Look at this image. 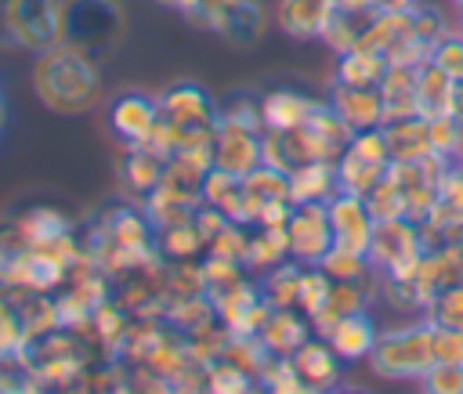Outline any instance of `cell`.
I'll return each instance as SVG.
<instances>
[{"mask_svg": "<svg viewBox=\"0 0 463 394\" xmlns=\"http://www.w3.org/2000/svg\"><path fill=\"white\" fill-rule=\"evenodd\" d=\"M33 94L58 116H83L105 101L101 61L72 43H54L33 61Z\"/></svg>", "mask_w": 463, "mask_h": 394, "instance_id": "cell-1", "label": "cell"}, {"mask_svg": "<svg viewBox=\"0 0 463 394\" xmlns=\"http://www.w3.org/2000/svg\"><path fill=\"white\" fill-rule=\"evenodd\" d=\"M83 249H87V257L109 278H116L119 271L134 267L137 260L159 253L156 228H152L145 206L141 202H130V199L101 210V217L83 231Z\"/></svg>", "mask_w": 463, "mask_h": 394, "instance_id": "cell-2", "label": "cell"}, {"mask_svg": "<svg viewBox=\"0 0 463 394\" xmlns=\"http://www.w3.org/2000/svg\"><path fill=\"white\" fill-rule=\"evenodd\" d=\"M159 101V123L152 130V141L163 155H174L181 148L210 145L217 127H221V105L192 80L170 83L166 90L156 94Z\"/></svg>", "mask_w": 463, "mask_h": 394, "instance_id": "cell-3", "label": "cell"}, {"mask_svg": "<svg viewBox=\"0 0 463 394\" xmlns=\"http://www.w3.org/2000/svg\"><path fill=\"white\" fill-rule=\"evenodd\" d=\"M127 29L130 22L119 0H61V43H72L98 61L116 58Z\"/></svg>", "mask_w": 463, "mask_h": 394, "instance_id": "cell-4", "label": "cell"}, {"mask_svg": "<svg viewBox=\"0 0 463 394\" xmlns=\"http://www.w3.org/2000/svg\"><path fill=\"white\" fill-rule=\"evenodd\" d=\"M369 372L391 383L402 380H420L430 365H434V351H430V318L420 314L412 322L380 329L369 358H365Z\"/></svg>", "mask_w": 463, "mask_h": 394, "instance_id": "cell-5", "label": "cell"}, {"mask_svg": "<svg viewBox=\"0 0 463 394\" xmlns=\"http://www.w3.org/2000/svg\"><path fill=\"white\" fill-rule=\"evenodd\" d=\"M25 354L33 361V372L40 380V390H72L87 361H94V351L80 340L76 329H54L47 336H36L25 343Z\"/></svg>", "mask_w": 463, "mask_h": 394, "instance_id": "cell-6", "label": "cell"}, {"mask_svg": "<svg viewBox=\"0 0 463 394\" xmlns=\"http://www.w3.org/2000/svg\"><path fill=\"white\" fill-rule=\"evenodd\" d=\"M423 249H427L423 231L409 217L376 220L373 224V235H369V246H365L369 264L380 275H391V278H402V282H412L416 278V267H420Z\"/></svg>", "mask_w": 463, "mask_h": 394, "instance_id": "cell-7", "label": "cell"}, {"mask_svg": "<svg viewBox=\"0 0 463 394\" xmlns=\"http://www.w3.org/2000/svg\"><path fill=\"white\" fill-rule=\"evenodd\" d=\"M0 29L22 51L61 43V0H0Z\"/></svg>", "mask_w": 463, "mask_h": 394, "instance_id": "cell-8", "label": "cell"}, {"mask_svg": "<svg viewBox=\"0 0 463 394\" xmlns=\"http://www.w3.org/2000/svg\"><path fill=\"white\" fill-rule=\"evenodd\" d=\"M449 159L441 155H423V159H405V163H391V177L398 181L402 195H405V217L409 220H423L434 202H438V184H441V174H445Z\"/></svg>", "mask_w": 463, "mask_h": 394, "instance_id": "cell-9", "label": "cell"}, {"mask_svg": "<svg viewBox=\"0 0 463 394\" xmlns=\"http://www.w3.org/2000/svg\"><path fill=\"white\" fill-rule=\"evenodd\" d=\"M286 239H289V257L297 264H318L333 246V224L326 202H297L286 224Z\"/></svg>", "mask_w": 463, "mask_h": 394, "instance_id": "cell-10", "label": "cell"}, {"mask_svg": "<svg viewBox=\"0 0 463 394\" xmlns=\"http://www.w3.org/2000/svg\"><path fill=\"white\" fill-rule=\"evenodd\" d=\"M159 123V101L145 90H123L109 101V130L119 137V145H145L152 141V130Z\"/></svg>", "mask_w": 463, "mask_h": 394, "instance_id": "cell-11", "label": "cell"}, {"mask_svg": "<svg viewBox=\"0 0 463 394\" xmlns=\"http://www.w3.org/2000/svg\"><path fill=\"white\" fill-rule=\"evenodd\" d=\"M163 170H166V155L156 145H148V141L145 145H123L119 163H116V177H119L123 199L141 202L163 181Z\"/></svg>", "mask_w": 463, "mask_h": 394, "instance_id": "cell-12", "label": "cell"}, {"mask_svg": "<svg viewBox=\"0 0 463 394\" xmlns=\"http://www.w3.org/2000/svg\"><path fill=\"white\" fill-rule=\"evenodd\" d=\"M456 282H463V246H459V242L427 246L423 257H420L416 278H412V286H416V293H420V300H423V314H427L430 300H434L441 289L456 286Z\"/></svg>", "mask_w": 463, "mask_h": 394, "instance_id": "cell-13", "label": "cell"}, {"mask_svg": "<svg viewBox=\"0 0 463 394\" xmlns=\"http://www.w3.org/2000/svg\"><path fill=\"white\" fill-rule=\"evenodd\" d=\"M260 134L257 127H246V123H235V119H221L213 141H210V152H213V166L228 170V174H246L260 163Z\"/></svg>", "mask_w": 463, "mask_h": 394, "instance_id": "cell-14", "label": "cell"}, {"mask_svg": "<svg viewBox=\"0 0 463 394\" xmlns=\"http://www.w3.org/2000/svg\"><path fill=\"white\" fill-rule=\"evenodd\" d=\"M289 358H293V365H297V376H300L304 390H333V387H340L344 358L329 347L326 336L311 333Z\"/></svg>", "mask_w": 463, "mask_h": 394, "instance_id": "cell-15", "label": "cell"}, {"mask_svg": "<svg viewBox=\"0 0 463 394\" xmlns=\"http://www.w3.org/2000/svg\"><path fill=\"white\" fill-rule=\"evenodd\" d=\"M213 33L221 43L235 47V51H250L268 33V7L260 0H232L228 11L217 18Z\"/></svg>", "mask_w": 463, "mask_h": 394, "instance_id": "cell-16", "label": "cell"}, {"mask_svg": "<svg viewBox=\"0 0 463 394\" xmlns=\"http://www.w3.org/2000/svg\"><path fill=\"white\" fill-rule=\"evenodd\" d=\"M329 224H333V242L340 246H351V249H365L369 246V235H373V213L365 206L362 195H351V192H336L329 202Z\"/></svg>", "mask_w": 463, "mask_h": 394, "instance_id": "cell-17", "label": "cell"}, {"mask_svg": "<svg viewBox=\"0 0 463 394\" xmlns=\"http://www.w3.org/2000/svg\"><path fill=\"white\" fill-rule=\"evenodd\" d=\"M336 0H279L275 25L293 40H318L336 14Z\"/></svg>", "mask_w": 463, "mask_h": 394, "instance_id": "cell-18", "label": "cell"}, {"mask_svg": "<svg viewBox=\"0 0 463 394\" xmlns=\"http://www.w3.org/2000/svg\"><path fill=\"white\" fill-rule=\"evenodd\" d=\"M326 101L333 105V112H336L354 134L383 123V98H380V87H347V83H333V90H329Z\"/></svg>", "mask_w": 463, "mask_h": 394, "instance_id": "cell-19", "label": "cell"}, {"mask_svg": "<svg viewBox=\"0 0 463 394\" xmlns=\"http://www.w3.org/2000/svg\"><path fill=\"white\" fill-rule=\"evenodd\" d=\"M282 199H289V174L286 170L257 163L253 170L242 174V224H253L268 202H282Z\"/></svg>", "mask_w": 463, "mask_h": 394, "instance_id": "cell-20", "label": "cell"}, {"mask_svg": "<svg viewBox=\"0 0 463 394\" xmlns=\"http://www.w3.org/2000/svg\"><path fill=\"white\" fill-rule=\"evenodd\" d=\"M322 336L329 340V347L344 361H365L369 351H373V343H376V336H380V329H376V322H373L369 311H354V314L336 318Z\"/></svg>", "mask_w": 463, "mask_h": 394, "instance_id": "cell-21", "label": "cell"}, {"mask_svg": "<svg viewBox=\"0 0 463 394\" xmlns=\"http://www.w3.org/2000/svg\"><path fill=\"white\" fill-rule=\"evenodd\" d=\"M315 98H307L304 90L293 87H275L260 94V116H264V130H293L304 127L315 112Z\"/></svg>", "mask_w": 463, "mask_h": 394, "instance_id": "cell-22", "label": "cell"}, {"mask_svg": "<svg viewBox=\"0 0 463 394\" xmlns=\"http://www.w3.org/2000/svg\"><path fill=\"white\" fill-rule=\"evenodd\" d=\"M311 333L315 329H311V318L304 311H297V307H271L257 336L264 340V347L271 354H286L289 358Z\"/></svg>", "mask_w": 463, "mask_h": 394, "instance_id": "cell-23", "label": "cell"}, {"mask_svg": "<svg viewBox=\"0 0 463 394\" xmlns=\"http://www.w3.org/2000/svg\"><path fill=\"white\" fill-rule=\"evenodd\" d=\"M416 69L420 65H387L380 80V98H383V123L405 119V116H423L420 98H416Z\"/></svg>", "mask_w": 463, "mask_h": 394, "instance_id": "cell-24", "label": "cell"}, {"mask_svg": "<svg viewBox=\"0 0 463 394\" xmlns=\"http://www.w3.org/2000/svg\"><path fill=\"white\" fill-rule=\"evenodd\" d=\"M380 130H383V137H387L391 163H405V159H423V155H430V130H427V116L391 119V123H380Z\"/></svg>", "mask_w": 463, "mask_h": 394, "instance_id": "cell-25", "label": "cell"}, {"mask_svg": "<svg viewBox=\"0 0 463 394\" xmlns=\"http://www.w3.org/2000/svg\"><path fill=\"white\" fill-rule=\"evenodd\" d=\"M369 304H373V293L362 286V282H344V278H333V286H329V296H326V304H322V311L311 318V329L322 336L336 318H344V314H354V311H369Z\"/></svg>", "mask_w": 463, "mask_h": 394, "instance_id": "cell-26", "label": "cell"}, {"mask_svg": "<svg viewBox=\"0 0 463 394\" xmlns=\"http://www.w3.org/2000/svg\"><path fill=\"white\" fill-rule=\"evenodd\" d=\"M373 11L376 7H336V14L329 18V25H326V33L318 36L333 54H347V51H354L358 43H362V33L369 29V22H373Z\"/></svg>", "mask_w": 463, "mask_h": 394, "instance_id": "cell-27", "label": "cell"}, {"mask_svg": "<svg viewBox=\"0 0 463 394\" xmlns=\"http://www.w3.org/2000/svg\"><path fill=\"white\" fill-rule=\"evenodd\" d=\"M336 192V163H304L289 174L293 202H329Z\"/></svg>", "mask_w": 463, "mask_h": 394, "instance_id": "cell-28", "label": "cell"}, {"mask_svg": "<svg viewBox=\"0 0 463 394\" xmlns=\"http://www.w3.org/2000/svg\"><path fill=\"white\" fill-rule=\"evenodd\" d=\"M416 98H420V112L423 116H441V112H452V101H456V80L438 69L434 61H423L416 69Z\"/></svg>", "mask_w": 463, "mask_h": 394, "instance_id": "cell-29", "label": "cell"}, {"mask_svg": "<svg viewBox=\"0 0 463 394\" xmlns=\"http://www.w3.org/2000/svg\"><path fill=\"white\" fill-rule=\"evenodd\" d=\"M289 260V239H286V228H260V224H250V242H246V257L242 264L260 275L275 264Z\"/></svg>", "mask_w": 463, "mask_h": 394, "instance_id": "cell-30", "label": "cell"}, {"mask_svg": "<svg viewBox=\"0 0 463 394\" xmlns=\"http://www.w3.org/2000/svg\"><path fill=\"white\" fill-rule=\"evenodd\" d=\"M387 72V58L365 47H354L347 54H336V69H333V83H347V87H380Z\"/></svg>", "mask_w": 463, "mask_h": 394, "instance_id": "cell-31", "label": "cell"}, {"mask_svg": "<svg viewBox=\"0 0 463 394\" xmlns=\"http://www.w3.org/2000/svg\"><path fill=\"white\" fill-rule=\"evenodd\" d=\"M387 166H391V163H376V159H365V155L344 148L340 159H336V188L365 199V195L376 188V181L387 174Z\"/></svg>", "mask_w": 463, "mask_h": 394, "instance_id": "cell-32", "label": "cell"}, {"mask_svg": "<svg viewBox=\"0 0 463 394\" xmlns=\"http://www.w3.org/2000/svg\"><path fill=\"white\" fill-rule=\"evenodd\" d=\"M203 275H206V296L217 304L228 293H235L239 286H246L253 278V271L242 260H228V257H210L203 253Z\"/></svg>", "mask_w": 463, "mask_h": 394, "instance_id": "cell-33", "label": "cell"}, {"mask_svg": "<svg viewBox=\"0 0 463 394\" xmlns=\"http://www.w3.org/2000/svg\"><path fill=\"white\" fill-rule=\"evenodd\" d=\"M300 267L293 257L260 271L257 275V286H260V296L271 304V307H297V286H300Z\"/></svg>", "mask_w": 463, "mask_h": 394, "instance_id": "cell-34", "label": "cell"}, {"mask_svg": "<svg viewBox=\"0 0 463 394\" xmlns=\"http://www.w3.org/2000/svg\"><path fill=\"white\" fill-rule=\"evenodd\" d=\"M203 202L217 206L232 220H242V177L239 174H228L221 166H210V174L203 181Z\"/></svg>", "mask_w": 463, "mask_h": 394, "instance_id": "cell-35", "label": "cell"}, {"mask_svg": "<svg viewBox=\"0 0 463 394\" xmlns=\"http://www.w3.org/2000/svg\"><path fill=\"white\" fill-rule=\"evenodd\" d=\"M156 246H159V253H163L166 260H184V257H203V253H206V239H203V231L195 228V217L159 228V231H156Z\"/></svg>", "mask_w": 463, "mask_h": 394, "instance_id": "cell-36", "label": "cell"}, {"mask_svg": "<svg viewBox=\"0 0 463 394\" xmlns=\"http://www.w3.org/2000/svg\"><path fill=\"white\" fill-rule=\"evenodd\" d=\"M166 282V300H184L206 293V275H203V257H184V260H166L163 271Z\"/></svg>", "mask_w": 463, "mask_h": 394, "instance_id": "cell-37", "label": "cell"}, {"mask_svg": "<svg viewBox=\"0 0 463 394\" xmlns=\"http://www.w3.org/2000/svg\"><path fill=\"white\" fill-rule=\"evenodd\" d=\"M221 361H228V365H235V369H242L246 376H260L264 372V365L271 361V351L264 347V340L260 336H228V343H224V354H221Z\"/></svg>", "mask_w": 463, "mask_h": 394, "instance_id": "cell-38", "label": "cell"}, {"mask_svg": "<svg viewBox=\"0 0 463 394\" xmlns=\"http://www.w3.org/2000/svg\"><path fill=\"white\" fill-rule=\"evenodd\" d=\"M18 390H40V380L33 372L25 347L0 351V394H18Z\"/></svg>", "mask_w": 463, "mask_h": 394, "instance_id": "cell-39", "label": "cell"}, {"mask_svg": "<svg viewBox=\"0 0 463 394\" xmlns=\"http://www.w3.org/2000/svg\"><path fill=\"white\" fill-rule=\"evenodd\" d=\"M329 286L333 278L318 267V264H304L300 267V286H297V311H304L307 318H315L329 296Z\"/></svg>", "mask_w": 463, "mask_h": 394, "instance_id": "cell-40", "label": "cell"}, {"mask_svg": "<svg viewBox=\"0 0 463 394\" xmlns=\"http://www.w3.org/2000/svg\"><path fill=\"white\" fill-rule=\"evenodd\" d=\"M365 206L373 213V220H394V217H405V195L398 188V181L391 177V170L376 181V188L365 195Z\"/></svg>", "mask_w": 463, "mask_h": 394, "instance_id": "cell-41", "label": "cell"}, {"mask_svg": "<svg viewBox=\"0 0 463 394\" xmlns=\"http://www.w3.org/2000/svg\"><path fill=\"white\" fill-rule=\"evenodd\" d=\"M452 25H449V18H445V11L441 7H434V4H416L412 11H409V33L420 40V43H427L430 51H434V43L449 33Z\"/></svg>", "mask_w": 463, "mask_h": 394, "instance_id": "cell-42", "label": "cell"}, {"mask_svg": "<svg viewBox=\"0 0 463 394\" xmlns=\"http://www.w3.org/2000/svg\"><path fill=\"white\" fill-rule=\"evenodd\" d=\"M257 387L260 390H271V394H304V383L297 376V365L286 354H271V361L257 376Z\"/></svg>", "mask_w": 463, "mask_h": 394, "instance_id": "cell-43", "label": "cell"}, {"mask_svg": "<svg viewBox=\"0 0 463 394\" xmlns=\"http://www.w3.org/2000/svg\"><path fill=\"white\" fill-rule=\"evenodd\" d=\"M257 380L246 376L242 369L228 365V361H210L206 365V376H203V390H213V394H242V390H253Z\"/></svg>", "mask_w": 463, "mask_h": 394, "instance_id": "cell-44", "label": "cell"}, {"mask_svg": "<svg viewBox=\"0 0 463 394\" xmlns=\"http://www.w3.org/2000/svg\"><path fill=\"white\" fill-rule=\"evenodd\" d=\"M246 242H250V224H242V220H228V224L206 242V253H210V257L242 260V257H246Z\"/></svg>", "mask_w": 463, "mask_h": 394, "instance_id": "cell-45", "label": "cell"}, {"mask_svg": "<svg viewBox=\"0 0 463 394\" xmlns=\"http://www.w3.org/2000/svg\"><path fill=\"white\" fill-rule=\"evenodd\" d=\"M416 383L423 390H430V394H463V365H456V361H434Z\"/></svg>", "mask_w": 463, "mask_h": 394, "instance_id": "cell-46", "label": "cell"}, {"mask_svg": "<svg viewBox=\"0 0 463 394\" xmlns=\"http://www.w3.org/2000/svg\"><path fill=\"white\" fill-rule=\"evenodd\" d=\"M427 318L438 322V325H456V329H463V282L441 289V293L430 300Z\"/></svg>", "mask_w": 463, "mask_h": 394, "instance_id": "cell-47", "label": "cell"}, {"mask_svg": "<svg viewBox=\"0 0 463 394\" xmlns=\"http://www.w3.org/2000/svg\"><path fill=\"white\" fill-rule=\"evenodd\" d=\"M430 61H434L438 69H445V72L459 83V80H463V33H459V29H449V33L434 43Z\"/></svg>", "mask_w": 463, "mask_h": 394, "instance_id": "cell-48", "label": "cell"}, {"mask_svg": "<svg viewBox=\"0 0 463 394\" xmlns=\"http://www.w3.org/2000/svg\"><path fill=\"white\" fill-rule=\"evenodd\" d=\"M221 119H235V123H246V127L264 130L260 98H257V94H246V90H235L232 98H224V101H221Z\"/></svg>", "mask_w": 463, "mask_h": 394, "instance_id": "cell-49", "label": "cell"}, {"mask_svg": "<svg viewBox=\"0 0 463 394\" xmlns=\"http://www.w3.org/2000/svg\"><path fill=\"white\" fill-rule=\"evenodd\" d=\"M11 347H25V329H22L11 289L0 286V351H11Z\"/></svg>", "mask_w": 463, "mask_h": 394, "instance_id": "cell-50", "label": "cell"}, {"mask_svg": "<svg viewBox=\"0 0 463 394\" xmlns=\"http://www.w3.org/2000/svg\"><path fill=\"white\" fill-rule=\"evenodd\" d=\"M430 351H434V361H456V365H463V329L430 322Z\"/></svg>", "mask_w": 463, "mask_h": 394, "instance_id": "cell-51", "label": "cell"}, {"mask_svg": "<svg viewBox=\"0 0 463 394\" xmlns=\"http://www.w3.org/2000/svg\"><path fill=\"white\" fill-rule=\"evenodd\" d=\"M456 127L459 119L452 112H441V116H427V130H430V152L449 159L452 163V145H456Z\"/></svg>", "mask_w": 463, "mask_h": 394, "instance_id": "cell-52", "label": "cell"}, {"mask_svg": "<svg viewBox=\"0 0 463 394\" xmlns=\"http://www.w3.org/2000/svg\"><path fill=\"white\" fill-rule=\"evenodd\" d=\"M416 4H420V0H376L373 7H376V11H412Z\"/></svg>", "mask_w": 463, "mask_h": 394, "instance_id": "cell-53", "label": "cell"}, {"mask_svg": "<svg viewBox=\"0 0 463 394\" xmlns=\"http://www.w3.org/2000/svg\"><path fill=\"white\" fill-rule=\"evenodd\" d=\"M452 163H463V119L456 127V145H452Z\"/></svg>", "mask_w": 463, "mask_h": 394, "instance_id": "cell-54", "label": "cell"}, {"mask_svg": "<svg viewBox=\"0 0 463 394\" xmlns=\"http://www.w3.org/2000/svg\"><path fill=\"white\" fill-rule=\"evenodd\" d=\"M452 116L463 119V80L456 83V101H452Z\"/></svg>", "mask_w": 463, "mask_h": 394, "instance_id": "cell-55", "label": "cell"}, {"mask_svg": "<svg viewBox=\"0 0 463 394\" xmlns=\"http://www.w3.org/2000/svg\"><path fill=\"white\" fill-rule=\"evenodd\" d=\"M452 18H456V29L463 33V0H452Z\"/></svg>", "mask_w": 463, "mask_h": 394, "instance_id": "cell-56", "label": "cell"}, {"mask_svg": "<svg viewBox=\"0 0 463 394\" xmlns=\"http://www.w3.org/2000/svg\"><path fill=\"white\" fill-rule=\"evenodd\" d=\"M336 4H344V7H373L376 0H336Z\"/></svg>", "mask_w": 463, "mask_h": 394, "instance_id": "cell-57", "label": "cell"}, {"mask_svg": "<svg viewBox=\"0 0 463 394\" xmlns=\"http://www.w3.org/2000/svg\"><path fill=\"white\" fill-rule=\"evenodd\" d=\"M4 123H7V101H4V94H0V130H4Z\"/></svg>", "mask_w": 463, "mask_h": 394, "instance_id": "cell-58", "label": "cell"}, {"mask_svg": "<svg viewBox=\"0 0 463 394\" xmlns=\"http://www.w3.org/2000/svg\"><path fill=\"white\" fill-rule=\"evenodd\" d=\"M459 170H463V163H459Z\"/></svg>", "mask_w": 463, "mask_h": 394, "instance_id": "cell-59", "label": "cell"}]
</instances>
